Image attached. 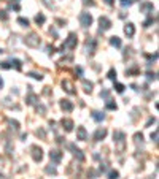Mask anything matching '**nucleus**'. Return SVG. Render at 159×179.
Masks as SVG:
<instances>
[{"label": "nucleus", "mask_w": 159, "mask_h": 179, "mask_svg": "<svg viewBox=\"0 0 159 179\" xmlns=\"http://www.w3.org/2000/svg\"><path fill=\"white\" fill-rule=\"evenodd\" d=\"M83 89H84V92L91 94V92H92V83H89V81L83 79Z\"/></svg>", "instance_id": "nucleus-20"}, {"label": "nucleus", "mask_w": 159, "mask_h": 179, "mask_svg": "<svg viewBox=\"0 0 159 179\" xmlns=\"http://www.w3.org/2000/svg\"><path fill=\"white\" fill-rule=\"evenodd\" d=\"M105 106H107V110H116V103H113V100H108Z\"/></svg>", "instance_id": "nucleus-26"}, {"label": "nucleus", "mask_w": 159, "mask_h": 179, "mask_svg": "<svg viewBox=\"0 0 159 179\" xmlns=\"http://www.w3.org/2000/svg\"><path fill=\"white\" fill-rule=\"evenodd\" d=\"M18 24H21L22 27H29V19H26V17H18Z\"/></svg>", "instance_id": "nucleus-23"}, {"label": "nucleus", "mask_w": 159, "mask_h": 179, "mask_svg": "<svg viewBox=\"0 0 159 179\" xmlns=\"http://www.w3.org/2000/svg\"><path fill=\"white\" fill-rule=\"evenodd\" d=\"M24 43L29 48H38V46H40V37H38L37 33H29L27 37L24 38Z\"/></svg>", "instance_id": "nucleus-1"}, {"label": "nucleus", "mask_w": 159, "mask_h": 179, "mask_svg": "<svg viewBox=\"0 0 159 179\" xmlns=\"http://www.w3.org/2000/svg\"><path fill=\"white\" fill-rule=\"evenodd\" d=\"M94 48H96V41L91 38V40H88V41H86V49H88V52H91V54H92V52H94Z\"/></svg>", "instance_id": "nucleus-19"}, {"label": "nucleus", "mask_w": 159, "mask_h": 179, "mask_svg": "<svg viewBox=\"0 0 159 179\" xmlns=\"http://www.w3.org/2000/svg\"><path fill=\"white\" fill-rule=\"evenodd\" d=\"M107 136V128H97L94 133V141H102Z\"/></svg>", "instance_id": "nucleus-9"}, {"label": "nucleus", "mask_w": 159, "mask_h": 179, "mask_svg": "<svg viewBox=\"0 0 159 179\" xmlns=\"http://www.w3.org/2000/svg\"><path fill=\"white\" fill-rule=\"evenodd\" d=\"M142 140H143L142 133H135V141H142Z\"/></svg>", "instance_id": "nucleus-38"}, {"label": "nucleus", "mask_w": 159, "mask_h": 179, "mask_svg": "<svg viewBox=\"0 0 159 179\" xmlns=\"http://www.w3.org/2000/svg\"><path fill=\"white\" fill-rule=\"evenodd\" d=\"M80 24L83 25V27H89L92 24V16L91 13H81L80 14Z\"/></svg>", "instance_id": "nucleus-3"}, {"label": "nucleus", "mask_w": 159, "mask_h": 179, "mask_svg": "<svg viewBox=\"0 0 159 179\" xmlns=\"http://www.w3.org/2000/svg\"><path fill=\"white\" fill-rule=\"evenodd\" d=\"M124 33L127 35V37H134V35H135V27H134L132 22H129V24L124 25Z\"/></svg>", "instance_id": "nucleus-15"}, {"label": "nucleus", "mask_w": 159, "mask_h": 179, "mask_svg": "<svg viewBox=\"0 0 159 179\" xmlns=\"http://www.w3.org/2000/svg\"><path fill=\"white\" fill-rule=\"evenodd\" d=\"M124 140H126V135L123 133V132H115V133H113V141L119 143L121 149H123V144H124Z\"/></svg>", "instance_id": "nucleus-8"}, {"label": "nucleus", "mask_w": 159, "mask_h": 179, "mask_svg": "<svg viewBox=\"0 0 159 179\" xmlns=\"http://www.w3.org/2000/svg\"><path fill=\"white\" fill-rule=\"evenodd\" d=\"M92 119L96 122H102L105 119V114L100 113V111H92Z\"/></svg>", "instance_id": "nucleus-16"}, {"label": "nucleus", "mask_w": 159, "mask_h": 179, "mask_svg": "<svg viewBox=\"0 0 159 179\" xmlns=\"http://www.w3.org/2000/svg\"><path fill=\"white\" fill-rule=\"evenodd\" d=\"M105 3H107V5H113L115 2H113V0H105Z\"/></svg>", "instance_id": "nucleus-41"}, {"label": "nucleus", "mask_w": 159, "mask_h": 179, "mask_svg": "<svg viewBox=\"0 0 159 179\" xmlns=\"http://www.w3.org/2000/svg\"><path fill=\"white\" fill-rule=\"evenodd\" d=\"M115 89H116V92H119V94H121V92H123V90H124V89H126V87H124V86H123V84L116 83V84H115Z\"/></svg>", "instance_id": "nucleus-29"}, {"label": "nucleus", "mask_w": 159, "mask_h": 179, "mask_svg": "<svg viewBox=\"0 0 159 179\" xmlns=\"http://www.w3.org/2000/svg\"><path fill=\"white\" fill-rule=\"evenodd\" d=\"M2 87H3V79L0 78V89H2Z\"/></svg>", "instance_id": "nucleus-42"}, {"label": "nucleus", "mask_w": 159, "mask_h": 179, "mask_svg": "<svg viewBox=\"0 0 159 179\" xmlns=\"http://www.w3.org/2000/svg\"><path fill=\"white\" fill-rule=\"evenodd\" d=\"M83 5H91V7H94V2L92 0H83Z\"/></svg>", "instance_id": "nucleus-39"}, {"label": "nucleus", "mask_w": 159, "mask_h": 179, "mask_svg": "<svg viewBox=\"0 0 159 179\" xmlns=\"http://www.w3.org/2000/svg\"><path fill=\"white\" fill-rule=\"evenodd\" d=\"M62 87L65 89L67 94H75V87H73V84L70 83V81H67V79H64V81H62Z\"/></svg>", "instance_id": "nucleus-14"}, {"label": "nucleus", "mask_w": 159, "mask_h": 179, "mask_svg": "<svg viewBox=\"0 0 159 179\" xmlns=\"http://www.w3.org/2000/svg\"><path fill=\"white\" fill-rule=\"evenodd\" d=\"M10 125L14 128V130H19V124H18L16 121H10Z\"/></svg>", "instance_id": "nucleus-34"}, {"label": "nucleus", "mask_w": 159, "mask_h": 179, "mask_svg": "<svg viewBox=\"0 0 159 179\" xmlns=\"http://www.w3.org/2000/svg\"><path fill=\"white\" fill-rule=\"evenodd\" d=\"M108 95H110V90H107V89L100 92V97H104V98H108Z\"/></svg>", "instance_id": "nucleus-35"}, {"label": "nucleus", "mask_w": 159, "mask_h": 179, "mask_svg": "<svg viewBox=\"0 0 159 179\" xmlns=\"http://www.w3.org/2000/svg\"><path fill=\"white\" fill-rule=\"evenodd\" d=\"M45 171L48 173V174H57V170H56V166H46Z\"/></svg>", "instance_id": "nucleus-24"}, {"label": "nucleus", "mask_w": 159, "mask_h": 179, "mask_svg": "<svg viewBox=\"0 0 159 179\" xmlns=\"http://www.w3.org/2000/svg\"><path fill=\"white\" fill-rule=\"evenodd\" d=\"M38 135H40V138H45V130H43V128H38L37 130V136Z\"/></svg>", "instance_id": "nucleus-36"}, {"label": "nucleus", "mask_w": 159, "mask_h": 179, "mask_svg": "<svg viewBox=\"0 0 159 179\" xmlns=\"http://www.w3.org/2000/svg\"><path fill=\"white\" fill-rule=\"evenodd\" d=\"M0 52H3V51H2V49H0Z\"/></svg>", "instance_id": "nucleus-43"}, {"label": "nucleus", "mask_w": 159, "mask_h": 179, "mask_svg": "<svg viewBox=\"0 0 159 179\" xmlns=\"http://www.w3.org/2000/svg\"><path fill=\"white\" fill-rule=\"evenodd\" d=\"M29 76H32V78L38 79V81H42V79H43V76L40 75V73H34V71H32V73H29Z\"/></svg>", "instance_id": "nucleus-28"}, {"label": "nucleus", "mask_w": 159, "mask_h": 179, "mask_svg": "<svg viewBox=\"0 0 159 179\" xmlns=\"http://www.w3.org/2000/svg\"><path fill=\"white\" fill-rule=\"evenodd\" d=\"M108 78H110V79H113V81L116 79V71H115L113 68H111L110 71H108Z\"/></svg>", "instance_id": "nucleus-30"}, {"label": "nucleus", "mask_w": 159, "mask_h": 179, "mask_svg": "<svg viewBox=\"0 0 159 179\" xmlns=\"http://www.w3.org/2000/svg\"><path fill=\"white\" fill-rule=\"evenodd\" d=\"M32 157H34L35 162H42V158H43V151H42V148L34 146V148H32Z\"/></svg>", "instance_id": "nucleus-7"}, {"label": "nucleus", "mask_w": 159, "mask_h": 179, "mask_svg": "<svg viewBox=\"0 0 159 179\" xmlns=\"http://www.w3.org/2000/svg\"><path fill=\"white\" fill-rule=\"evenodd\" d=\"M134 2H135V0H119V3H121V7H131V5L132 3H134Z\"/></svg>", "instance_id": "nucleus-25"}, {"label": "nucleus", "mask_w": 159, "mask_h": 179, "mask_svg": "<svg viewBox=\"0 0 159 179\" xmlns=\"http://www.w3.org/2000/svg\"><path fill=\"white\" fill-rule=\"evenodd\" d=\"M153 22H154V19H153V17H150V19H146V21L143 22V27H150Z\"/></svg>", "instance_id": "nucleus-31"}, {"label": "nucleus", "mask_w": 159, "mask_h": 179, "mask_svg": "<svg viewBox=\"0 0 159 179\" xmlns=\"http://www.w3.org/2000/svg\"><path fill=\"white\" fill-rule=\"evenodd\" d=\"M37 111H38V113H40V114H45V106H42V105H40V106H38V105H37Z\"/></svg>", "instance_id": "nucleus-37"}, {"label": "nucleus", "mask_w": 159, "mask_h": 179, "mask_svg": "<svg viewBox=\"0 0 159 179\" xmlns=\"http://www.w3.org/2000/svg\"><path fill=\"white\" fill-rule=\"evenodd\" d=\"M110 45L115 46V48H121V40L118 37H111L110 38Z\"/></svg>", "instance_id": "nucleus-21"}, {"label": "nucleus", "mask_w": 159, "mask_h": 179, "mask_svg": "<svg viewBox=\"0 0 159 179\" xmlns=\"http://www.w3.org/2000/svg\"><path fill=\"white\" fill-rule=\"evenodd\" d=\"M151 140H153V141H158V132L151 133Z\"/></svg>", "instance_id": "nucleus-40"}, {"label": "nucleus", "mask_w": 159, "mask_h": 179, "mask_svg": "<svg viewBox=\"0 0 159 179\" xmlns=\"http://www.w3.org/2000/svg\"><path fill=\"white\" fill-rule=\"evenodd\" d=\"M0 19H2V21H7V19H8L7 11H0Z\"/></svg>", "instance_id": "nucleus-32"}, {"label": "nucleus", "mask_w": 159, "mask_h": 179, "mask_svg": "<svg viewBox=\"0 0 159 179\" xmlns=\"http://www.w3.org/2000/svg\"><path fill=\"white\" fill-rule=\"evenodd\" d=\"M8 63H10V68H11V67H14L16 70H21V68H22L21 60H18V59H13V60H10Z\"/></svg>", "instance_id": "nucleus-18"}, {"label": "nucleus", "mask_w": 159, "mask_h": 179, "mask_svg": "<svg viewBox=\"0 0 159 179\" xmlns=\"http://www.w3.org/2000/svg\"><path fill=\"white\" fill-rule=\"evenodd\" d=\"M49 158H51L53 163H61V160H62V152L57 151V149H53V151L49 152Z\"/></svg>", "instance_id": "nucleus-5"}, {"label": "nucleus", "mask_w": 159, "mask_h": 179, "mask_svg": "<svg viewBox=\"0 0 159 179\" xmlns=\"http://www.w3.org/2000/svg\"><path fill=\"white\" fill-rule=\"evenodd\" d=\"M45 21H46V17H45V14H37V16H35V22H37L38 25H42V24H45Z\"/></svg>", "instance_id": "nucleus-22"}, {"label": "nucleus", "mask_w": 159, "mask_h": 179, "mask_svg": "<svg viewBox=\"0 0 159 179\" xmlns=\"http://www.w3.org/2000/svg\"><path fill=\"white\" fill-rule=\"evenodd\" d=\"M76 43H78V40H76V33H70L69 37H67L65 43L62 45V51H64L65 48H69V49L76 48Z\"/></svg>", "instance_id": "nucleus-2"}, {"label": "nucleus", "mask_w": 159, "mask_h": 179, "mask_svg": "<svg viewBox=\"0 0 159 179\" xmlns=\"http://www.w3.org/2000/svg\"><path fill=\"white\" fill-rule=\"evenodd\" d=\"M67 148H69L70 151H72V154L75 155V157H78V160H80V162H83V160H84V155H83V152L80 151V149L76 148L75 144H72V143H70V144H67Z\"/></svg>", "instance_id": "nucleus-6"}, {"label": "nucleus", "mask_w": 159, "mask_h": 179, "mask_svg": "<svg viewBox=\"0 0 159 179\" xmlns=\"http://www.w3.org/2000/svg\"><path fill=\"white\" fill-rule=\"evenodd\" d=\"M26 102H27V105H37V102H38V95H35V94H29L27 95V98H26Z\"/></svg>", "instance_id": "nucleus-17"}, {"label": "nucleus", "mask_w": 159, "mask_h": 179, "mask_svg": "<svg viewBox=\"0 0 159 179\" xmlns=\"http://www.w3.org/2000/svg\"><path fill=\"white\" fill-rule=\"evenodd\" d=\"M99 24H100V27H99V30H100V32H105V30H108V29L111 27V21L108 19L107 16H100Z\"/></svg>", "instance_id": "nucleus-4"}, {"label": "nucleus", "mask_w": 159, "mask_h": 179, "mask_svg": "<svg viewBox=\"0 0 159 179\" xmlns=\"http://www.w3.org/2000/svg\"><path fill=\"white\" fill-rule=\"evenodd\" d=\"M61 124H62V127L65 128V132H72L73 130V121L72 119H62V121H61Z\"/></svg>", "instance_id": "nucleus-13"}, {"label": "nucleus", "mask_w": 159, "mask_h": 179, "mask_svg": "<svg viewBox=\"0 0 159 179\" xmlns=\"http://www.w3.org/2000/svg\"><path fill=\"white\" fill-rule=\"evenodd\" d=\"M76 140H81V141H86L88 140V132L84 127H78L76 128Z\"/></svg>", "instance_id": "nucleus-10"}, {"label": "nucleus", "mask_w": 159, "mask_h": 179, "mask_svg": "<svg viewBox=\"0 0 159 179\" xmlns=\"http://www.w3.org/2000/svg\"><path fill=\"white\" fill-rule=\"evenodd\" d=\"M43 3H45L48 8H56V5L53 3V2H49V0H43Z\"/></svg>", "instance_id": "nucleus-33"}, {"label": "nucleus", "mask_w": 159, "mask_h": 179, "mask_svg": "<svg viewBox=\"0 0 159 179\" xmlns=\"http://www.w3.org/2000/svg\"><path fill=\"white\" fill-rule=\"evenodd\" d=\"M119 178V173L118 171H110L108 173V179H118Z\"/></svg>", "instance_id": "nucleus-27"}, {"label": "nucleus", "mask_w": 159, "mask_h": 179, "mask_svg": "<svg viewBox=\"0 0 159 179\" xmlns=\"http://www.w3.org/2000/svg\"><path fill=\"white\" fill-rule=\"evenodd\" d=\"M153 10H154V7H153L151 2H143V3L140 5V11H142V13H153Z\"/></svg>", "instance_id": "nucleus-11"}, {"label": "nucleus", "mask_w": 159, "mask_h": 179, "mask_svg": "<svg viewBox=\"0 0 159 179\" xmlns=\"http://www.w3.org/2000/svg\"><path fill=\"white\" fill-rule=\"evenodd\" d=\"M61 108L65 113H70V111H73V103L70 100H61Z\"/></svg>", "instance_id": "nucleus-12"}]
</instances>
